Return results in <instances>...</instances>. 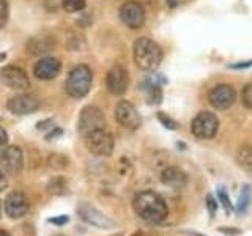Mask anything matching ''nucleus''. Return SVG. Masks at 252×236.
Listing matches in <instances>:
<instances>
[{"label":"nucleus","mask_w":252,"mask_h":236,"mask_svg":"<svg viewBox=\"0 0 252 236\" xmlns=\"http://www.w3.org/2000/svg\"><path fill=\"white\" fill-rule=\"evenodd\" d=\"M132 208L142 220L150 224H161L169 214L164 199L153 191L139 192L132 200Z\"/></svg>","instance_id":"obj_1"},{"label":"nucleus","mask_w":252,"mask_h":236,"mask_svg":"<svg viewBox=\"0 0 252 236\" xmlns=\"http://www.w3.org/2000/svg\"><path fill=\"white\" fill-rule=\"evenodd\" d=\"M136 65L144 71H153L159 66L162 60V51L158 43L150 38H139L132 47Z\"/></svg>","instance_id":"obj_2"},{"label":"nucleus","mask_w":252,"mask_h":236,"mask_svg":"<svg viewBox=\"0 0 252 236\" xmlns=\"http://www.w3.org/2000/svg\"><path fill=\"white\" fill-rule=\"evenodd\" d=\"M92 81H93V74L89 66L87 65L74 66L69 71L66 85H65L68 94L71 98H76V99L84 98L92 88Z\"/></svg>","instance_id":"obj_3"},{"label":"nucleus","mask_w":252,"mask_h":236,"mask_svg":"<svg viewBox=\"0 0 252 236\" xmlns=\"http://www.w3.org/2000/svg\"><path fill=\"white\" fill-rule=\"evenodd\" d=\"M77 216L81 217L85 224H89L92 227H96V228H101V230H110V228L117 227L115 220L107 217L104 212H101L98 208H94L93 205L87 203V202L79 203Z\"/></svg>","instance_id":"obj_4"},{"label":"nucleus","mask_w":252,"mask_h":236,"mask_svg":"<svg viewBox=\"0 0 252 236\" xmlns=\"http://www.w3.org/2000/svg\"><path fill=\"white\" fill-rule=\"evenodd\" d=\"M85 144L89 151L94 156H110L115 147L112 134L107 132L106 129H98L90 132L85 137Z\"/></svg>","instance_id":"obj_5"},{"label":"nucleus","mask_w":252,"mask_h":236,"mask_svg":"<svg viewBox=\"0 0 252 236\" xmlns=\"http://www.w3.org/2000/svg\"><path fill=\"white\" fill-rule=\"evenodd\" d=\"M218 129H219V120L216 118V115L211 112H200L194 118L191 124L192 134L197 139H202V140L213 139L216 136Z\"/></svg>","instance_id":"obj_6"},{"label":"nucleus","mask_w":252,"mask_h":236,"mask_svg":"<svg viewBox=\"0 0 252 236\" xmlns=\"http://www.w3.org/2000/svg\"><path fill=\"white\" fill-rule=\"evenodd\" d=\"M104 126H106V118L98 107L87 106L85 109H82L81 117H79V132L84 137H87L93 131L104 129Z\"/></svg>","instance_id":"obj_7"},{"label":"nucleus","mask_w":252,"mask_h":236,"mask_svg":"<svg viewBox=\"0 0 252 236\" xmlns=\"http://www.w3.org/2000/svg\"><path fill=\"white\" fill-rule=\"evenodd\" d=\"M30 202L27 195L21 191H13L5 199V212L11 219H21L29 212Z\"/></svg>","instance_id":"obj_8"},{"label":"nucleus","mask_w":252,"mask_h":236,"mask_svg":"<svg viewBox=\"0 0 252 236\" xmlns=\"http://www.w3.org/2000/svg\"><path fill=\"white\" fill-rule=\"evenodd\" d=\"M0 79L13 90H26L30 87L27 73L19 66H5L0 69Z\"/></svg>","instance_id":"obj_9"},{"label":"nucleus","mask_w":252,"mask_h":236,"mask_svg":"<svg viewBox=\"0 0 252 236\" xmlns=\"http://www.w3.org/2000/svg\"><path fill=\"white\" fill-rule=\"evenodd\" d=\"M120 19L129 29H140L145 22V10L139 2H126L120 8Z\"/></svg>","instance_id":"obj_10"},{"label":"nucleus","mask_w":252,"mask_h":236,"mask_svg":"<svg viewBox=\"0 0 252 236\" xmlns=\"http://www.w3.org/2000/svg\"><path fill=\"white\" fill-rule=\"evenodd\" d=\"M115 118L122 126H125V128H128V129H132V131L137 129L140 126V123H142L140 115L136 110V107H134L128 101H120L117 104Z\"/></svg>","instance_id":"obj_11"},{"label":"nucleus","mask_w":252,"mask_h":236,"mask_svg":"<svg viewBox=\"0 0 252 236\" xmlns=\"http://www.w3.org/2000/svg\"><path fill=\"white\" fill-rule=\"evenodd\" d=\"M235 99H236V91L230 85H225V84L216 85L215 88H211L210 91V104L219 110H225L228 107H232Z\"/></svg>","instance_id":"obj_12"},{"label":"nucleus","mask_w":252,"mask_h":236,"mask_svg":"<svg viewBox=\"0 0 252 236\" xmlns=\"http://www.w3.org/2000/svg\"><path fill=\"white\" fill-rule=\"evenodd\" d=\"M0 165L3 170L10 175L19 173L24 165V154L19 147H6L2 153H0Z\"/></svg>","instance_id":"obj_13"},{"label":"nucleus","mask_w":252,"mask_h":236,"mask_svg":"<svg viewBox=\"0 0 252 236\" xmlns=\"http://www.w3.org/2000/svg\"><path fill=\"white\" fill-rule=\"evenodd\" d=\"M6 107L14 115H29L39 109V101L30 94H18L8 101Z\"/></svg>","instance_id":"obj_14"},{"label":"nucleus","mask_w":252,"mask_h":236,"mask_svg":"<svg viewBox=\"0 0 252 236\" xmlns=\"http://www.w3.org/2000/svg\"><path fill=\"white\" fill-rule=\"evenodd\" d=\"M106 82H107L109 91L112 94H123L126 90H128V85H129L128 71H126L120 65H115L107 73V81Z\"/></svg>","instance_id":"obj_15"},{"label":"nucleus","mask_w":252,"mask_h":236,"mask_svg":"<svg viewBox=\"0 0 252 236\" xmlns=\"http://www.w3.org/2000/svg\"><path fill=\"white\" fill-rule=\"evenodd\" d=\"M62 65L57 59L54 57H46L39 60L35 68H33V74L39 79V81H52L59 74H60Z\"/></svg>","instance_id":"obj_16"},{"label":"nucleus","mask_w":252,"mask_h":236,"mask_svg":"<svg viewBox=\"0 0 252 236\" xmlns=\"http://www.w3.org/2000/svg\"><path fill=\"white\" fill-rule=\"evenodd\" d=\"M161 183L172 189H183L188 184V175L178 167H167L161 172Z\"/></svg>","instance_id":"obj_17"},{"label":"nucleus","mask_w":252,"mask_h":236,"mask_svg":"<svg viewBox=\"0 0 252 236\" xmlns=\"http://www.w3.org/2000/svg\"><path fill=\"white\" fill-rule=\"evenodd\" d=\"M251 203H252V187L248 186V184H244L243 189H241V192H240V197H238V202H236L235 205V212L238 216H243L244 212H246L251 206Z\"/></svg>","instance_id":"obj_18"},{"label":"nucleus","mask_w":252,"mask_h":236,"mask_svg":"<svg viewBox=\"0 0 252 236\" xmlns=\"http://www.w3.org/2000/svg\"><path fill=\"white\" fill-rule=\"evenodd\" d=\"M236 162H238L240 167L248 172L252 173V147L251 145H241L236 151Z\"/></svg>","instance_id":"obj_19"},{"label":"nucleus","mask_w":252,"mask_h":236,"mask_svg":"<svg viewBox=\"0 0 252 236\" xmlns=\"http://www.w3.org/2000/svg\"><path fill=\"white\" fill-rule=\"evenodd\" d=\"M47 192L55 197H62L68 194V181L65 177H54L47 183Z\"/></svg>","instance_id":"obj_20"},{"label":"nucleus","mask_w":252,"mask_h":236,"mask_svg":"<svg viewBox=\"0 0 252 236\" xmlns=\"http://www.w3.org/2000/svg\"><path fill=\"white\" fill-rule=\"evenodd\" d=\"M52 43L51 41H47V39H39V38H33L32 41L27 44V49L30 54H33V55H41V54H47V52H51L52 49Z\"/></svg>","instance_id":"obj_21"},{"label":"nucleus","mask_w":252,"mask_h":236,"mask_svg":"<svg viewBox=\"0 0 252 236\" xmlns=\"http://www.w3.org/2000/svg\"><path fill=\"white\" fill-rule=\"evenodd\" d=\"M63 8L68 13L82 11L85 8V0H63Z\"/></svg>","instance_id":"obj_22"},{"label":"nucleus","mask_w":252,"mask_h":236,"mask_svg":"<svg viewBox=\"0 0 252 236\" xmlns=\"http://www.w3.org/2000/svg\"><path fill=\"white\" fill-rule=\"evenodd\" d=\"M218 199H219V202L222 203V206L225 208V211L230 214V212L233 211V205H232V202H230V199H228V194H227V191H225V187H218Z\"/></svg>","instance_id":"obj_23"},{"label":"nucleus","mask_w":252,"mask_h":236,"mask_svg":"<svg viewBox=\"0 0 252 236\" xmlns=\"http://www.w3.org/2000/svg\"><path fill=\"white\" fill-rule=\"evenodd\" d=\"M148 93H150V102H152V104H158V102H161V99H162L161 87L152 85V87L148 88Z\"/></svg>","instance_id":"obj_24"},{"label":"nucleus","mask_w":252,"mask_h":236,"mask_svg":"<svg viewBox=\"0 0 252 236\" xmlns=\"http://www.w3.org/2000/svg\"><path fill=\"white\" fill-rule=\"evenodd\" d=\"M10 16V8H8L6 0H0V29L5 27V24Z\"/></svg>","instance_id":"obj_25"},{"label":"nucleus","mask_w":252,"mask_h":236,"mask_svg":"<svg viewBox=\"0 0 252 236\" xmlns=\"http://www.w3.org/2000/svg\"><path fill=\"white\" fill-rule=\"evenodd\" d=\"M158 120H159L162 123V126H165L167 129H177V121L175 120H172V118L167 115V114H164V112H159L158 114Z\"/></svg>","instance_id":"obj_26"},{"label":"nucleus","mask_w":252,"mask_h":236,"mask_svg":"<svg viewBox=\"0 0 252 236\" xmlns=\"http://www.w3.org/2000/svg\"><path fill=\"white\" fill-rule=\"evenodd\" d=\"M243 102L244 106L252 109V84L251 85H246L243 90Z\"/></svg>","instance_id":"obj_27"},{"label":"nucleus","mask_w":252,"mask_h":236,"mask_svg":"<svg viewBox=\"0 0 252 236\" xmlns=\"http://www.w3.org/2000/svg\"><path fill=\"white\" fill-rule=\"evenodd\" d=\"M207 209H208L210 217H215V216H216L218 202L215 200V197H213V195H207Z\"/></svg>","instance_id":"obj_28"},{"label":"nucleus","mask_w":252,"mask_h":236,"mask_svg":"<svg viewBox=\"0 0 252 236\" xmlns=\"http://www.w3.org/2000/svg\"><path fill=\"white\" fill-rule=\"evenodd\" d=\"M47 222L49 224H54L55 227H63L65 224H68L69 222V217L68 216H57V217H51V219H47Z\"/></svg>","instance_id":"obj_29"},{"label":"nucleus","mask_w":252,"mask_h":236,"mask_svg":"<svg viewBox=\"0 0 252 236\" xmlns=\"http://www.w3.org/2000/svg\"><path fill=\"white\" fill-rule=\"evenodd\" d=\"M62 134H63V131H62L60 128H55V126H54V129H52L49 134H47V136H46V140H54V139L60 137Z\"/></svg>","instance_id":"obj_30"},{"label":"nucleus","mask_w":252,"mask_h":236,"mask_svg":"<svg viewBox=\"0 0 252 236\" xmlns=\"http://www.w3.org/2000/svg\"><path fill=\"white\" fill-rule=\"evenodd\" d=\"M6 142H8V134L2 126H0V148H3L6 145Z\"/></svg>","instance_id":"obj_31"},{"label":"nucleus","mask_w":252,"mask_h":236,"mask_svg":"<svg viewBox=\"0 0 252 236\" xmlns=\"http://www.w3.org/2000/svg\"><path fill=\"white\" fill-rule=\"evenodd\" d=\"M219 232H220V233H225V235H232V236L240 235V233H241L240 230H236V228H225V227L219 228Z\"/></svg>","instance_id":"obj_32"},{"label":"nucleus","mask_w":252,"mask_h":236,"mask_svg":"<svg viewBox=\"0 0 252 236\" xmlns=\"http://www.w3.org/2000/svg\"><path fill=\"white\" fill-rule=\"evenodd\" d=\"M49 124H54V121H52V120L39 121V123H38V126H36V129H38V131H44V129L49 128Z\"/></svg>","instance_id":"obj_33"},{"label":"nucleus","mask_w":252,"mask_h":236,"mask_svg":"<svg viewBox=\"0 0 252 236\" xmlns=\"http://www.w3.org/2000/svg\"><path fill=\"white\" fill-rule=\"evenodd\" d=\"M6 178H5V175H3V172H0V192L3 191V189L6 187Z\"/></svg>","instance_id":"obj_34"},{"label":"nucleus","mask_w":252,"mask_h":236,"mask_svg":"<svg viewBox=\"0 0 252 236\" xmlns=\"http://www.w3.org/2000/svg\"><path fill=\"white\" fill-rule=\"evenodd\" d=\"M165 2H167V5H169V6L175 8V6H178V5L181 3V0H165Z\"/></svg>","instance_id":"obj_35"},{"label":"nucleus","mask_w":252,"mask_h":236,"mask_svg":"<svg viewBox=\"0 0 252 236\" xmlns=\"http://www.w3.org/2000/svg\"><path fill=\"white\" fill-rule=\"evenodd\" d=\"M252 65V60L251 61H244V63H241V65H233L232 68H246V66H251Z\"/></svg>","instance_id":"obj_36"},{"label":"nucleus","mask_w":252,"mask_h":236,"mask_svg":"<svg viewBox=\"0 0 252 236\" xmlns=\"http://www.w3.org/2000/svg\"><path fill=\"white\" fill-rule=\"evenodd\" d=\"M191 236H205V235H202V233H197V232H188Z\"/></svg>","instance_id":"obj_37"},{"label":"nucleus","mask_w":252,"mask_h":236,"mask_svg":"<svg viewBox=\"0 0 252 236\" xmlns=\"http://www.w3.org/2000/svg\"><path fill=\"white\" fill-rule=\"evenodd\" d=\"M0 236H11L8 232H5V230H0Z\"/></svg>","instance_id":"obj_38"},{"label":"nucleus","mask_w":252,"mask_h":236,"mask_svg":"<svg viewBox=\"0 0 252 236\" xmlns=\"http://www.w3.org/2000/svg\"><path fill=\"white\" fill-rule=\"evenodd\" d=\"M131 236H144L140 232H137V233H134V235H131Z\"/></svg>","instance_id":"obj_39"},{"label":"nucleus","mask_w":252,"mask_h":236,"mask_svg":"<svg viewBox=\"0 0 252 236\" xmlns=\"http://www.w3.org/2000/svg\"><path fill=\"white\" fill-rule=\"evenodd\" d=\"M0 214H2V203H0Z\"/></svg>","instance_id":"obj_40"},{"label":"nucleus","mask_w":252,"mask_h":236,"mask_svg":"<svg viewBox=\"0 0 252 236\" xmlns=\"http://www.w3.org/2000/svg\"><path fill=\"white\" fill-rule=\"evenodd\" d=\"M117 236H122V235H117Z\"/></svg>","instance_id":"obj_41"}]
</instances>
